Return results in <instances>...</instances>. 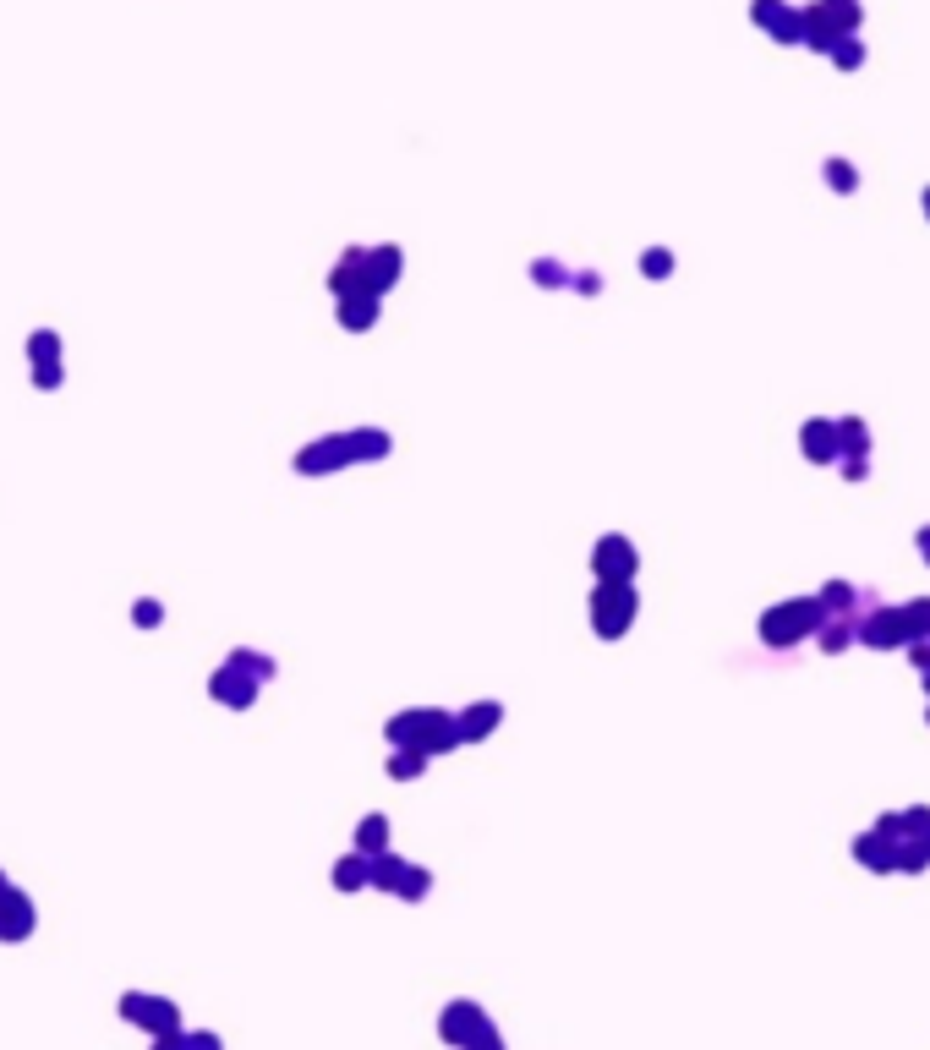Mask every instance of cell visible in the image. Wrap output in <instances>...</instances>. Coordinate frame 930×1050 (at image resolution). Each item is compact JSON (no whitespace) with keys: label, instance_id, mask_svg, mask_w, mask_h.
I'll use <instances>...</instances> for the list:
<instances>
[{"label":"cell","instance_id":"obj_1","mask_svg":"<svg viewBox=\"0 0 930 1050\" xmlns=\"http://www.w3.org/2000/svg\"><path fill=\"white\" fill-rule=\"evenodd\" d=\"M389 739L400 744V750L438 755V750H455L460 744V728L444 717V711H405V717L389 722Z\"/></svg>","mask_w":930,"mask_h":1050},{"label":"cell","instance_id":"obj_2","mask_svg":"<svg viewBox=\"0 0 930 1050\" xmlns=\"http://www.w3.org/2000/svg\"><path fill=\"white\" fill-rule=\"evenodd\" d=\"M821 624H827V608H821L816 597H799V602H783V608H772L761 618V640L766 646H799V640L816 635Z\"/></svg>","mask_w":930,"mask_h":1050},{"label":"cell","instance_id":"obj_3","mask_svg":"<svg viewBox=\"0 0 930 1050\" xmlns=\"http://www.w3.org/2000/svg\"><path fill=\"white\" fill-rule=\"evenodd\" d=\"M630 624H635V591L630 586H597V597H591V629H597L602 640H619Z\"/></svg>","mask_w":930,"mask_h":1050},{"label":"cell","instance_id":"obj_4","mask_svg":"<svg viewBox=\"0 0 930 1050\" xmlns=\"http://www.w3.org/2000/svg\"><path fill=\"white\" fill-rule=\"evenodd\" d=\"M591 569H597L602 586H630V575H635V547L624 542V536H602L597 553H591Z\"/></svg>","mask_w":930,"mask_h":1050},{"label":"cell","instance_id":"obj_5","mask_svg":"<svg viewBox=\"0 0 930 1050\" xmlns=\"http://www.w3.org/2000/svg\"><path fill=\"white\" fill-rule=\"evenodd\" d=\"M854 624H859V640H865V646H881V651H892V646H903V640H909L898 608H876L870 618H854Z\"/></svg>","mask_w":930,"mask_h":1050},{"label":"cell","instance_id":"obj_6","mask_svg":"<svg viewBox=\"0 0 930 1050\" xmlns=\"http://www.w3.org/2000/svg\"><path fill=\"white\" fill-rule=\"evenodd\" d=\"M214 695L225 700V706H252V695H258V679H252V673H241L236 662H225V668L214 673Z\"/></svg>","mask_w":930,"mask_h":1050},{"label":"cell","instance_id":"obj_7","mask_svg":"<svg viewBox=\"0 0 930 1050\" xmlns=\"http://www.w3.org/2000/svg\"><path fill=\"white\" fill-rule=\"evenodd\" d=\"M805 460H816V465H832L837 460V427L832 422H805Z\"/></svg>","mask_w":930,"mask_h":1050},{"label":"cell","instance_id":"obj_8","mask_svg":"<svg viewBox=\"0 0 930 1050\" xmlns=\"http://www.w3.org/2000/svg\"><path fill=\"white\" fill-rule=\"evenodd\" d=\"M832 427H837V454H848V460H865L870 427L859 422V416H843V422H832Z\"/></svg>","mask_w":930,"mask_h":1050},{"label":"cell","instance_id":"obj_9","mask_svg":"<svg viewBox=\"0 0 930 1050\" xmlns=\"http://www.w3.org/2000/svg\"><path fill=\"white\" fill-rule=\"evenodd\" d=\"M892 848H898V843H892V837H881V832H865V837H859V843H854V859H859V865H870V870H892Z\"/></svg>","mask_w":930,"mask_h":1050},{"label":"cell","instance_id":"obj_10","mask_svg":"<svg viewBox=\"0 0 930 1050\" xmlns=\"http://www.w3.org/2000/svg\"><path fill=\"white\" fill-rule=\"evenodd\" d=\"M816 635H821V651H843L848 640H859V624L854 618H832V624H821Z\"/></svg>","mask_w":930,"mask_h":1050},{"label":"cell","instance_id":"obj_11","mask_svg":"<svg viewBox=\"0 0 930 1050\" xmlns=\"http://www.w3.org/2000/svg\"><path fill=\"white\" fill-rule=\"evenodd\" d=\"M372 318H378L372 296H345V307H340V323H345V329H372Z\"/></svg>","mask_w":930,"mask_h":1050},{"label":"cell","instance_id":"obj_12","mask_svg":"<svg viewBox=\"0 0 930 1050\" xmlns=\"http://www.w3.org/2000/svg\"><path fill=\"white\" fill-rule=\"evenodd\" d=\"M903 613V629H909V640H930V597H914Z\"/></svg>","mask_w":930,"mask_h":1050},{"label":"cell","instance_id":"obj_13","mask_svg":"<svg viewBox=\"0 0 930 1050\" xmlns=\"http://www.w3.org/2000/svg\"><path fill=\"white\" fill-rule=\"evenodd\" d=\"M460 728V739H476V733H493L498 728V706H476V711H465V717L455 722Z\"/></svg>","mask_w":930,"mask_h":1050},{"label":"cell","instance_id":"obj_14","mask_svg":"<svg viewBox=\"0 0 930 1050\" xmlns=\"http://www.w3.org/2000/svg\"><path fill=\"white\" fill-rule=\"evenodd\" d=\"M816 602L827 608V618H832V613H848V608H854V586H848V580H832V586L821 591Z\"/></svg>","mask_w":930,"mask_h":1050},{"label":"cell","instance_id":"obj_15","mask_svg":"<svg viewBox=\"0 0 930 1050\" xmlns=\"http://www.w3.org/2000/svg\"><path fill=\"white\" fill-rule=\"evenodd\" d=\"M422 766H427V755H416V750L389 755V777H422Z\"/></svg>","mask_w":930,"mask_h":1050},{"label":"cell","instance_id":"obj_16","mask_svg":"<svg viewBox=\"0 0 930 1050\" xmlns=\"http://www.w3.org/2000/svg\"><path fill=\"white\" fill-rule=\"evenodd\" d=\"M383 832H389V821H383V815H367V821L356 826V843H362V848H383Z\"/></svg>","mask_w":930,"mask_h":1050},{"label":"cell","instance_id":"obj_17","mask_svg":"<svg viewBox=\"0 0 930 1050\" xmlns=\"http://www.w3.org/2000/svg\"><path fill=\"white\" fill-rule=\"evenodd\" d=\"M367 881V859H345L340 865V886H362Z\"/></svg>","mask_w":930,"mask_h":1050},{"label":"cell","instance_id":"obj_18","mask_svg":"<svg viewBox=\"0 0 930 1050\" xmlns=\"http://www.w3.org/2000/svg\"><path fill=\"white\" fill-rule=\"evenodd\" d=\"M44 356H61V340H55V334H33V361H44Z\"/></svg>","mask_w":930,"mask_h":1050},{"label":"cell","instance_id":"obj_19","mask_svg":"<svg viewBox=\"0 0 930 1050\" xmlns=\"http://www.w3.org/2000/svg\"><path fill=\"white\" fill-rule=\"evenodd\" d=\"M646 274L651 279H668L673 274V258H668V252H646Z\"/></svg>","mask_w":930,"mask_h":1050},{"label":"cell","instance_id":"obj_20","mask_svg":"<svg viewBox=\"0 0 930 1050\" xmlns=\"http://www.w3.org/2000/svg\"><path fill=\"white\" fill-rule=\"evenodd\" d=\"M827 170H832V186H837V192H854V170H848L843 159H832Z\"/></svg>","mask_w":930,"mask_h":1050},{"label":"cell","instance_id":"obj_21","mask_svg":"<svg viewBox=\"0 0 930 1050\" xmlns=\"http://www.w3.org/2000/svg\"><path fill=\"white\" fill-rule=\"evenodd\" d=\"M132 624L154 629V624H159V602H137V608H132Z\"/></svg>","mask_w":930,"mask_h":1050},{"label":"cell","instance_id":"obj_22","mask_svg":"<svg viewBox=\"0 0 930 1050\" xmlns=\"http://www.w3.org/2000/svg\"><path fill=\"white\" fill-rule=\"evenodd\" d=\"M909 662H914L920 673L930 668V640H914V646H909Z\"/></svg>","mask_w":930,"mask_h":1050},{"label":"cell","instance_id":"obj_23","mask_svg":"<svg viewBox=\"0 0 930 1050\" xmlns=\"http://www.w3.org/2000/svg\"><path fill=\"white\" fill-rule=\"evenodd\" d=\"M843 476H848V482H865L870 465H865V460H843Z\"/></svg>","mask_w":930,"mask_h":1050},{"label":"cell","instance_id":"obj_24","mask_svg":"<svg viewBox=\"0 0 930 1050\" xmlns=\"http://www.w3.org/2000/svg\"><path fill=\"white\" fill-rule=\"evenodd\" d=\"M33 378H39L44 389H55V383H61V367H55V361H50V367H39V372H33Z\"/></svg>","mask_w":930,"mask_h":1050},{"label":"cell","instance_id":"obj_25","mask_svg":"<svg viewBox=\"0 0 930 1050\" xmlns=\"http://www.w3.org/2000/svg\"><path fill=\"white\" fill-rule=\"evenodd\" d=\"M920 553L930 558V525H925V531H920Z\"/></svg>","mask_w":930,"mask_h":1050},{"label":"cell","instance_id":"obj_26","mask_svg":"<svg viewBox=\"0 0 930 1050\" xmlns=\"http://www.w3.org/2000/svg\"><path fill=\"white\" fill-rule=\"evenodd\" d=\"M920 843H925V854H930V832H925V837H920Z\"/></svg>","mask_w":930,"mask_h":1050},{"label":"cell","instance_id":"obj_27","mask_svg":"<svg viewBox=\"0 0 930 1050\" xmlns=\"http://www.w3.org/2000/svg\"><path fill=\"white\" fill-rule=\"evenodd\" d=\"M925 695H930V668H925Z\"/></svg>","mask_w":930,"mask_h":1050},{"label":"cell","instance_id":"obj_28","mask_svg":"<svg viewBox=\"0 0 930 1050\" xmlns=\"http://www.w3.org/2000/svg\"><path fill=\"white\" fill-rule=\"evenodd\" d=\"M925 214H930V192H925Z\"/></svg>","mask_w":930,"mask_h":1050},{"label":"cell","instance_id":"obj_29","mask_svg":"<svg viewBox=\"0 0 930 1050\" xmlns=\"http://www.w3.org/2000/svg\"><path fill=\"white\" fill-rule=\"evenodd\" d=\"M925 722H930V711H925Z\"/></svg>","mask_w":930,"mask_h":1050}]
</instances>
